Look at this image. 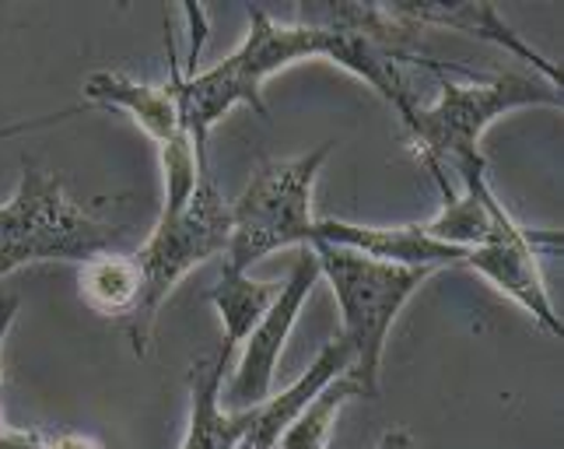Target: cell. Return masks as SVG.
Wrapping results in <instances>:
<instances>
[{"label": "cell", "mask_w": 564, "mask_h": 449, "mask_svg": "<svg viewBox=\"0 0 564 449\" xmlns=\"http://www.w3.org/2000/svg\"><path fill=\"white\" fill-rule=\"evenodd\" d=\"M351 397H358V386L347 379V373L334 376L323 389H316V397L308 400L295 418L288 421L274 449H326L334 418Z\"/></svg>", "instance_id": "9a60e30c"}, {"label": "cell", "mask_w": 564, "mask_h": 449, "mask_svg": "<svg viewBox=\"0 0 564 449\" xmlns=\"http://www.w3.org/2000/svg\"><path fill=\"white\" fill-rule=\"evenodd\" d=\"M540 243L557 246V236H540V232H530L527 225H519L512 214L505 211L495 222L491 236L466 253L463 267H470L480 278H488L498 291H505L512 302H519L522 309H527L551 338H561L564 323H561L557 309L547 296V285H543L540 264H536Z\"/></svg>", "instance_id": "9c48e42d"}, {"label": "cell", "mask_w": 564, "mask_h": 449, "mask_svg": "<svg viewBox=\"0 0 564 449\" xmlns=\"http://www.w3.org/2000/svg\"><path fill=\"white\" fill-rule=\"evenodd\" d=\"M376 449H414V439H411L406 428H389V432L379 439Z\"/></svg>", "instance_id": "ac0fdd59"}, {"label": "cell", "mask_w": 564, "mask_h": 449, "mask_svg": "<svg viewBox=\"0 0 564 449\" xmlns=\"http://www.w3.org/2000/svg\"><path fill=\"white\" fill-rule=\"evenodd\" d=\"M527 106H561V88L543 82L536 74L505 71L495 77H477L474 85H459L442 74L438 99L432 106H417V113L406 120V133L417 151V159L432 169V175H445L453 169L456 175L484 169L480 138L505 113L527 109Z\"/></svg>", "instance_id": "7a4b0ae2"}, {"label": "cell", "mask_w": 564, "mask_h": 449, "mask_svg": "<svg viewBox=\"0 0 564 449\" xmlns=\"http://www.w3.org/2000/svg\"><path fill=\"white\" fill-rule=\"evenodd\" d=\"M334 141L313 148L291 162H263L231 204V236L221 253V267L249 275L252 264L291 246H313V186Z\"/></svg>", "instance_id": "5b68a950"}, {"label": "cell", "mask_w": 564, "mask_h": 449, "mask_svg": "<svg viewBox=\"0 0 564 449\" xmlns=\"http://www.w3.org/2000/svg\"><path fill=\"white\" fill-rule=\"evenodd\" d=\"M112 239L116 232L95 214V207L70 197L61 175L25 159L22 180L0 204V278L46 260L82 267L109 253Z\"/></svg>", "instance_id": "3957f363"}, {"label": "cell", "mask_w": 564, "mask_h": 449, "mask_svg": "<svg viewBox=\"0 0 564 449\" xmlns=\"http://www.w3.org/2000/svg\"><path fill=\"white\" fill-rule=\"evenodd\" d=\"M18 306H22V299H18V296H4V299H0V344H4L8 330H11V323L18 317ZM0 386H4V376H0ZM0 425H4V418H0Z\"/></svg>", "instance_id": "e0dca14e"}, {"label": "cell", "mask_w": 564, "mask_h": 449, "mask_svg": "<svg viewBox=\"0 0 564 449\" xmlns=\"http://www.w3.org/2000/svg\"><path fill=\"white\" fill-rule=\"evenodd\" d=\"M225 368L218 355L193 365L189 379V421L180 449H236V442L246 436L252 425V411H225L221 407V383Z\"/></svg>", "instance_id": "7c38bea8"}, {"label": "cell", "mask_w": 564, "mask_h": 449, "mask_svg": "<svg viewBox=\"0 0 564 449\" xmlns=\"http://www.w3.org/2000/svg\"><path fill=\"white\" fill-rule=\"evenodd\" d=\"M231 236V204L218 193V183L210 180V169L200 175L197 190H193L189 204L172 214V218H159L148 243L133 253V264L141 270V302L133 320L127 323V334L133 341V351L144 355L151 344V330L159 320L162 302L172 296L193 267L207 264L228 246Z\"/></svg>", "instance_id": "8992f818"}, {"label": "cell", "mask_w": 564, "mask_h": 449, "mask_svg": "<svg viewBox=\"0 0 564 449\" xmlns=\"http://www.w3.org/2000/svg\"><path fill=\"white\" fill-rule=\"evenodd\" d=\"M319 281V264L316 253L302 249L295 267H291V278L281 285L278 299L270 302V309L260 317V323L249 330L246 351L231 373L228 386L221 389V407L225 411H252V407L267 404L270 386H274V373L281 362V351L288 344V334L295 330L299 312L308 299V291Z\"/></svg>", "instance_id": "ba28073f"}, {"label": "cell", "mask_w": 564, "mask_h": 449, "mask_svg": "<svg viewBox=\"0 0 564 449\" xmlns=\"http://www.w3.org/2000/svg\"><path fill=\"white\" fill-rule=\"evenodd\" d=\"M85 99L102 109H123L154 141V148L162 154V172H165L162 218L180 214L189 204L200 175L207 172V159H200L197 148H193L176 88L138 82V77H130L123 71H95L85 82Z\"/></svg>", "instance_id": "52a82bcc"}, {"label": "cell", "mask_w": 564, "mask_h": 449, "mask_svg": "<svg viewBox=\"0 0 564 449\" xmlns=\"http://www.w3.org/2000/svg\"><path fill=\"white\" fill-rule=\"evenodd\" d=\"M355 362V351L351 344H347L344 338L329 341L319 359L305 368V373L291 383L288 389H281V394H274L267 404H260L257 411H252V425L246 428V436L236 442V449H274L281 432L288 428V421L295 418L302 407L316 397V389H323L334 376L347 373Z\"/></svg>", "instance_id": "8fae6325"}, {"label": "cell", "mask_w": 564, "mask_h": 449, "mask_svg": "<svg viewBox=\"0 0 564 449\" xmlns=\"http://www.w3.org/2000/svg\"><path fill=\"white\" fill-rule=\"evenodd\" d=\"M82 296L102 317L120 320L127 327L141 302V270L133 257H120V253L91 257L88 264H82Z\"/></svg>", "instance_id": "5bb4252c"}, {"label": "cell", "mask_w": 564, "mask_h": 449, "mask_svg": "<svg viewBox=\"0 0 564 449\" xmlns=\"http://www.w3.org/2000/svg\"><path fill=\"white\" fill-rule=\"evenodd\" d=\"M281 285L274 281H257L249 275H239V270L221 267V278L207 291L210 306L218 309L221 327H225V344L218 351L221 362H231L236 348L249 338V330L260 323V317L270 309V302L278 299Z\"/></svg>", "instance_id": "4fadbf2b"}, {"label": "cell", "mask_w": 564, "mask_h": 449, "mask_svg": "<svg viewBox=\"0 0 564 449\" xmlns=\"http://www.w3.org/2000/svg\"><path fill=\"white\" fill-rule=\"evenodd\" d=\"M0 449H102L95 439L74 436V432H29V428L0 425Z\"/></svg>", "instance_id": "2e32d148"}, {"label": "cell", "mask_w": 564, "mask_h": 449, "mask_svg": "<svg viewBox=\"0 0 564 449\" xmlns=\"http://www.w3.org/2000/svg\"><path fill=\"white\" fill-rule=\"evenodd\" d=\"M299 61H334L358 74L361 82L372 85L382 99L400 113V124H406L417 113V99L406 82L403 64L389 56L365 35L334 29V25H308V22H278L260 8H249V32L239 50L228 61L214 64L200 74H183L176 64V53L169 46V85L176 88V99L183 109L186 130L193 138L200 159H207V133L225 113L236 106H252V113L267 116L263 85L278 71Z\"/></svg>", "instance_id": "6da1fadb"}, {"label": "cell", "mask_w": 564, "mask_h": 449, "mask_svg": "<svg viewBox=\"0 0 564 449\" xmlns=\"http://www.w3.org/2000/svg\"><path fill=\"white\" fill-rule=\"evenodd\" d=\"M319 275L329 281L340 306V338L351 344L355 362L347 379L358 386V397H379V368L386 338L406 299L432 275L427 267H400L361 257L355 249H340L329 243H313Z\"/></svg>", "instance_id": "277c9868"}, {"label": "cell", "mask_w": 564, "mask_h": 449, "mask_svg": "<svg viewBox=\"0 0 564 449\" xmlns=\"http://www.w3.org/2000/svg\"><path fill=\"white\" fill-rule=\"evenodd\" d=\"M316 239L355 249L361 257H372L382 264H400V267H449L463 264L466 253L449 243H438L435 236H427L424 225H355V222H337V218H316ZM313 239V243H316Z\"/></svg>", "instance_id": "30bf717a"}]
</instances>
